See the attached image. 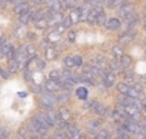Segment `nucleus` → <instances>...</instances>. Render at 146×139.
I'll return each instance as SVG.
<instances>
[{
  "label": "nucleus",
  "instance_id": "obj_62",
  "mask_svg": "<svg viewBox=\"0 0 146 139\" xmlns=\"http://www.w3.org/2000/svg\"><path fill=\"white\" fill-rule=\"evenodd\" d=\"M145 14H146V7H145Z\"/></svg>",
  "mask_w": 146,
  "mask_h": 139
},
{
  "label": "nucleus",
  "instance_id": "obj_41",
  "mask_svg": "<svg viewBox=\"0 0 146 139\" xmlns=\"http://www.w3.org/2000/svg\"><path fill=\"white\" fill-rule=\"evenodd\" d=\"M17 139H33V137H31V135H28L26 132L21 130V132L18 133V135H17Z\"/></svg>",
  "mask_w": 146,
  "mask_h": 139
},
{
  "label": "nucleus",
  "instance_id": "obj_40",
  "mask_svg": "<svg viewBox=\"0 0 146 139\" xmlns=\"http://www.w3.org/2000/svg\"><path fill=\"white\" fill-rule=\"evenodd\" d=\"M133 78H135L133 71H131V70H126V73H124V79H126L127 82H132V81H133Z\"/></svg>",
  "mask_w": 146,
  "mask_h": 139
},
{
  "label": "nucleus",
  "instance_id": "obj_29",
  "mask_svg": "<svg viewBox=\"0 0 146 139\" xmlns=\"http://www.w3.org/2000/svg\"><path fill=\"white\" fill-rule=\"evenodd\" d=\"M119 60H121V64H122V66H123V69H128L132 64V59H131V56H128V55H123Z\"/></svg>",
  "mask_w": 146,
  "mask_h": 139
},
{
  "label": "nucleus",
  "instance_id": "obj_21",
  "mask_svg": "<svg viewBox=\"0 0 146 139\" xmlns=\"http://www.w3.org/2000/svg\"><path fill=\"white\" fill-rule=\"evenodd\" d=\"M135 38V35L132 32H124V33H122L121 36H119V42L121 43H123V45H126V43H129V42H132V40Z\"/></svg>",
  "mask_w": 146,
  "mask_h": 139
},
{
  "label": "nucleus",
  "instance_id": "obj_60",
  "mask_svg": "<svg viewBox=\"0 0 146 139\" xmlns=\"http://www.w3.org/2000/svg\"><path fill=\"white\" fill-rule=\"evenodd\" d=\"M81 139H88L87 137H85V135H82V137H81Z\"/></svg>",
  "mask_w": 146,
  "mask_h": 139
},
{
  "label": "nucleus",
  "instance_id": "obj_1",
  "mask_svg": "<svg viewBox=\"0 0 146 139\" xmlns=\"http://www.w3.org/2000/svg\"><path fill=\"white\" fill-rule=\"evenodd\" d=\"M27 129H28V132L33 133L35 135H44V134H48L50 127H48L46 124H44L38 117L33 116L32 119L27 123Z\"/></svg>",
  "mask_w": 146,
  "mask_h": 139
},
{
  "label": "nucleus",
  "instance_id": "obj_49",
  "mask_svg": "<svg viewBox=\"0 0 146 139\" xmlns=\"http://www.w3.org/2000/svg\"><path fill=\"white\" fill-rule=\"evenodd\" d=\"M7 1L12 3V4L18 5V4H22V3H26V1H27V0H7Z\"/></svg>",
  "mask_w": 146,
  "mask_h": 139
},
{
  "label": "nucleus",
  "instance_id": "obj_28",
  "mask_svg": "<svg viewBox=\"0 0 146 139\" xmlns=\"http://www.w3.org/2000/svg\"><path fill=\"white\" fill-rule=\"evenodd\" d=\"M69 17H71V19H72V22H73V24L74 23H77V22H80L81 20V13H80V9H72L71 10V13H69Z\"/></svg>",
  "mask_w": 146,
  "mask_h": 139
},
{
  "label": "nucleus",
  "instance_id": "obj_63",
  "mask_svg": "<svg viewBox=\"0 0 146 139\" xmlns=\"http://www.w3.org/2000/svg\"><path fill=\"white\" fill-rule=\"evenodd\" d=\"M99 1H101V0H99Z\"/></svg>",
  "mask_w": 146,
  "mask_h": 139
},
{
  "label": "nucleus",
  "instance_id": "obj_23",
  "mask_svg": "<svg viewBox=\"0 0 146 139\" xmlns=\"http://www.w3.org/2000/svg\"><path fill=\"white\" fill-rule=\"evenodd\" d=\"M56 49L54 47V46H48L45 50V56L48 60H54V59L56 58Z\"/></svg>",
  "mask_w": 146,
  "mask_h": 139
},
{
  "label": "nucleus",
  "instance_id": "obj_48",
  "mask_svg": "<svg viewBox=\"0 0 146 139\" xmlns=\"http://www.w3.org/2000/svg\"><path fill=\"white\" fill-rule=\"evenodd\" d=\"M9 74H10V73H9V71H8V70H4V69H1V68H0V75H1L4 79L9 78Z\"/></svg>",
  "mask_w": 146,
  "mask_h": 139
},
{
  "label": "nucleus",
  "instance_id": "obj_10",
  "mask_svg": "<svg viewBox=\"0 0 146 139\" xmlns=\"http://www.w3.org/2000/svg\"><path fill=\"white\" fill-rule=\"evenodd\" d=\"M48 9L53 13H60L64 9V7L60 0H50L48 3Z\"/></svg>",
  "mask_w": 146,
  "mask_h": 139
},
{
  "label": "nucleus",
  "instance_id": "obj_38",
  "mask_svg": "<svg viewBox=\"0 0 146 139\" xmlns=\"http://www.w3.org/2000/svg\"><path fill=\"white\" fill-rule=\"evenodd\" d=\"M106 15H105V13H100L99 14V17H98V19H96V24H99V26H103V24H105V22H106Z\"/></svg>",
  "mask_w": 146,
  "mask_h": 139
},
{
  "label": "nucleus",
  "instance_id": "obj_11",
  "mask_svg": "<svg viewBox=\"0 0 146 139\" xmlns=\"http://www.w3.org/2000/svg\"><path fill=\"white\" fill-rule=\"evenodd\" d=\"M100 13H103V8L101 7H95V8H92L91 9V12H90V14H88V17H87V23H90V24H94V23H96V19H98V17H99V14Z\"/></svg>",
  "mask_w": 146,
  "mask_h": 139
},
{
  "label": "nucleus",
  "instance_id": "obj_25",
  "mask_svg": "<svg viewBox=\"0 0 146 139\" xmlns=\"http://www.w3.org/2000/svg\"><path fill=\"white\" fill-rule=\"evenodd\" d=\"M129 88H131V86H128L126 82H124V83H118L117 84V89H118V92L121 94H124V96H128Z\"/></svg>",
  "mask_w": 146,
  "mask_h": 139
},
{
  "label": "nucleus",
  "instance_id": "obj_14",
  "mask_svg": "<svg viewBox=\"0 0 146 139\" xmlns=\"http://www.w3.org/2000/svg\"><path fill=\"white\" fill-rule=\"evenodd\" d=\"M19 50L22 51L25 55H27L30 59L31 58H35V55H36V49H35V46L31 45V43H27V45L21 46Z\"/></svg>",
  "mask_w": 146,
  "mask_h": 139
},
{
  "label": "nucleus",
  "instance_id": "obj_15",
  "mask_svg": "<svg viewBox=\"0 0 146 139\" xmlns=\"http://www.w3.org/2000/svg\"><path fill=\"white\" fill-rule=\"evenodd\" d=\"M35 10H36V9H30V10H27L25 14L19 15V22L22 23V24H27V23L32 22L33 14H35Z\"/></svg>",
  "mask_w": 146,
  "mask_h": 139
},
{
  "label": "nucleus",
  "instance_id": "obj_35",
  "mask_svg": "<svg viewBox=\"0 0 146 139\" xmlns=\"http://www.w3.org/2000/svg\"><path fill=\"white\" fill-rule=\"evenodd\" d=\"M77 5V0H63V7L66 9H74V7Z\"/></svg>",
  "mask_w": 146,
  "mask_h": 139
},
{
  "label": "nucleus",
  "instance_id": "obj_45",
  "mask_svg": "<svg viewBox=\"0 0 146 139\" xmlns=\"http://www.w3.org/2000/svg\"><path fill=\"white\" fill-rule=\"evenodd\" d=\"M73 59H74V64H76V66H81V65L83 64V59H82V56L76 55V56H73Z\"/></svg>",
  "mask_w": 146,
  "mask_h": 139
},
{
  "label": "nucleus",
  "instance_id": "obj_44",
  "mask_svg": "<svg viewBox=\"0 0 146 139\" xmlns=\"http://www.w3.org/2000/svg\"><path fill=\"white\" fill-rule=\"evenodd\" d=\"M62 24H63L66 28H69V27H71V26L73 24V22H72L71 17H69V15H68V17H66V18H64V20H63V23H62Z\"/></svg>",
  "mask_w": 146,
  "mask_h": 139
},
{
  "label": "nucleus",
  "instance_id": "obj_46",
  "mask_svg": "<svg viewBox=\"0 0 146 139\" xmlns=\"http://www.w3.org/2000/svg\"><path fill=\"white\" fill-rule=\"evenodd\" d=\"M68 41H69V42H74V41H76V32L69 31V32H68Z\"/></svg>",
  "mask_w": 146,
  "mask_h": 139
},
{
  "label": "nucleus",
  "instance_id": "obj_30",
  "mask_svg": "<svg viewBox=\"0 0 146 139\" xmlns=\"http://www.w3.org/2000/svg\"><path fill=\"white\" fill-rule=\"evenodd\" d=\"M111 54H113V56L115 59H121L122 56L124 55L123 49H122L121 46H113V49H111Z\"/></svg>",
  "mask_w": 146,
  "mask_h": 139
},
{
  "label": "nucleus",
  "instance_id": "obj_26",
  "mask_svg": "<svg viewBox=\"0 0 146 139\" xmlns=\"http://www.w3.org/2000/svg\"><path fill=\"white\" fill-rule=\"evenodd\" d=\"M58 98V102H62V104H67V102L71 100V91H64L62 93H59V96L56 97Z\"/></svg>",
  "mask_w": 146,
  "mask_h": 139
},
{
  "label": "nucleus",
  "instance_id": "obj_51",
  "mask_svg": "<svg viewBox=\"0 0 146 139\" xmlns=\"http://www.w3.org/2000/svg\"><path fill=\"white\" fill-rule=\"evenodd\" d=\"M136 139H146V133L141 132V133H139V134H136Z\"/></svg>",
  "mask_w": 146,
  "mask_h": 139
},
{
  "label": "nucleus",
  "instance_id": "obj_47",
  "mask_svg": "<svg viewBox=\"0 0 146 139\" xmlns=\"http://www.w3.org/2000/svg\"><path fill=\"white\" fill-rule=\"evenodd\" d=\"M31 89H32L35 93H42V89H41V87L38 86V84H36V86H31Z\"/></svg>",
  "mask_w": 146,
  "mask_h": 139
},
{
  "label": "nucleus",
  "instance_id": "obj_24",
  "mask_svg": "<svg viewBox=\"0 0 146 139\" xmlns=\"http://www.w3.org/2000/svg\"><path fill=\"white\" fill-rule=\"evenodd\" d=\"M46 41L49 43H56L58 41H60V33H58L56 31H53V32L49 33V36L46 37Z\"/></svg>",
  "mask_w": 146,
  "mask_h": 139
},
{
  "label": "nucleus",
  "instance_id": "obj_4",
  "mask_svg": "<svg viewBox=\"0 0 146 139\" xmlns=\"http://www.w3.org/2000/svg\"><path fill=\"white\" fill-rule=\"evenodd\" d=\"M123 129L126 133H132V134H139V133L144 132L142 130V127L139 124L137 121H133V120H127L123 124Z\"/></svg>",
  "mask_w": 146,
  "mask_h": 139
},
{
  "label": "nucleus",
  "instance_id": "obj_33",
  "mask_svg": "<svg viewBox=\"0 0 146 139\" xmlns=\"http://www.w3.org/2000/svg\"><path fill=\"white\" fill-rule=\"evenodd\" d=\"M49 79H53V81H60L62 73L59 70H56V69H54V70H51L50 73H49Z\"/></svg>",
  "mask_w": 146,
  "mask_h": 139
},
{
  "label": "nucleus",
  "instance_id": "obj_27",
  "mask_svg": "<svg viewBox=\"0 0 146 139\" xmlns=\"http://www.w3.org/2000/svg\"><path fill=\"white\" fill-rule=\"evenodd\" d=\"M124 22L127 23V26H128V27H133L135 24H137V23H139V15H137V14L129 15V17L124 18Z\"/></svg>",
  "mask_w": 146,
  "mask_h": 139
},
{
  "label": "nucleus",
  "instance_id": "obj_32",
  "mask_svg": "<svg viewBox=\"0 0 146 139\" xmlns=\"http://www.w3.org/2000/svg\"><path fill=\"white\" fill-rule=\"evenodd\" d=\"M35 27L38 28V30H44V28H46L49 26L48 23V19L46 18H42V19H38V20H35Z\"/></svg>",
  "mask_w": 146,
  "mask_h": 139
},
{
  "label": "nucleus",
  "instance_id": "obj_9",
  "mask_svg": "<svg viewBox=\"0 0 146 139\" xmlns=\"http://www.w3.org/2000/svg\"><path fill=\"white\" fill-rule=\"evenodd\" d=\"M66 134H67V138L68 139H81V137H82L81 130L78 129L77 127H74V125H68Z\"/></svg>",
  "mask_w": 146,
  "mask_h": 139
},
{
  "label": "nucleus",
  "instance_id": "obj_57",
  "mask_svg": "<svg viewBox=\"0 0 146 139\" xmlns=\"http://www.w3.org/2000/svg\"><path fill=\"white\" fill-rule=\"evenodd\" d=\"M141 110H144V112L146 114V105H145V104H142V106H141Z\"/></svg>",
  "mask_w": 146,
  "mask_h": 139
},
{
  "label": "nucleus",
  "instance_id": "obj_39",
  "mask_svg": "<svg viewBox=\"0 0 146 139\" xmlns=\"http://www.w3.org/2000/svg\"><path fill=\"white\" fill-rule=\"evenodd\" d=\"M53 139H68V138H67V134L63 132V130L59 129L58 132H55V134H54Z\"/></svg>",
  "mask_w": 146,
  "mask_h": 139
},
{
  "label": "nucleus",
  "instance_id": "obj_43",
  "mask_svg": "<svg viewBox=\"0 0 146 139\" xmlns=\"http://www.w3.org/2000/svg\"><path fill=\"white\" fill-rule=\"evenodd\" d=\"M9 137V132L5 128H0V139H8Z\"/></svg>",
  "mask_w": 146,
  "mask_h": 139
},
{
  "label": "nucleus",
  "instance_id": "obj_52",
  "mask_svg": "<svg viewBox=\"0 0 146 139\" xmlns=\"http://www.w3.org/2000/svg\"><path fill=\"white\" fill-rule=\"evenodd\" d=\"M27 38L30 41H35L36 40V35L35 33H27Z\"/></svg>",
  "mask_w": 146,
  "mask_h": 139
},
{
  "label": "nucleus",
  "instance_id": "obj_5",
  "mask_svg": "<svg viewBox=\"0 0 146 139\" xmlns=\"http://www.w3.org/2000/svg\"><path fill=\"white\" fill-rule=\"evenodd\" d=\"M48 23H49V26L50 27H55V26H59V24H62L63 23V20H64V17H63V14H62V12L60 13H53V12H50V14L48 15Z\"/></svg>",
  "mask_w": 146,
  "mask_h": 139
},
{
  "label": "nucleus",
  "instance_id": "obj_56",
  "mask_svg": "<svg viewBox=\"0 0 146 139\" xmlns=\"http://www.w3.org/2000/svg\"><path fill=\"white\" fill-rule=\"evenodd\" d=\"M141 127H142V130H144V132L146 133V120H144V123H142Z\"/></svg>",
  "mask_w": 146,
  "mask_h": 139
},
{
  "label": "nucleus",
  "instance_id": "obj_61",
  "mask_svg": "<svg viewBox=\"0 0 146 139\" xmlns=\"http://www.w3.org/2000/svg\"><path fill=\"white\" fill-rule=\"evenodd\" d=\"M126 1H127V0H123V4H126Z\"/></svg>",
  "mask_w": 146,
  "mask_h": 139
},
{
  "label": "nucleus",
  "instance_id": "obj_16",
  "mask_svg": "<svg viewBox=\"0 0 146 139\" xmlns=\"http://www.w3.org/2000/svg\"><path fill=\"white\" fill-rule=\"evenodd\" d=\"M91 111L94 112V114H96L98 116H104V115L108 114V109H106L105 105L100 104V102H96L95 106H94V109L91 110Z\"/></svg>",
  "mask_w": 146,
  "mask_h": 139
},
{
  "label": "nucleus",
  "instance_id": "obj_64",
  "mask_svg": "<svg viewBox=\"0 0 146 139\" xmlns=\"http://www.w3.org/2000/svg\"><path fill=\"white\" fill-rule=\"evenodd\" d=\"M15 139H17V138H15Z\"/></svg>",
  "mask_w": 146,
  "mask_h": 139
},
{
  "label": "nucleus",
  "instance_id": "obj_59",
  "mask_svg": "<svg viewBox=\"0 0 146 139\" xmlns=\"http://www.w3.org/2000/svg\"><path fill=\"white\" fill-rule=\"evenodd\" d=\"M83 1H85V3H90V4H91V3H92V0H83Z\"/></svg>",
  "mask_w": 146,
  "mask_h": 139
},
{
  "label": "nucleus",
  "instance_id": "obj_18",
  "mask_svg": "<svg viewBox=\"0 0 146 139\" xmlns=\"http://www.w3.org/2000/svg\"><path fill=\"white\" fill-rule=\"evenodd\" d=\"M58 115L59 119L64 123H69V119H71V114H69V110L67 107H60L58 110Z\"/></svg>",
  "mask_w": 146,
  "mask_h": 139
},
{
  "label": "nucleus",
  "instance_id": "obj_53",
  "mask_svg": "<svg viewBox=\"0 0 146 139\" xmlns=\"http://www.w3.org/2000/svg\"><path fill=\"white\" fill-rule=\"evenodd\" d=\"M117 139H129V137L126 134V133H122V134H118Z\"/></svg>",
  "mask_w": 146,
  "mask_h": 139
},
{
  "label": "nucleus",
  "instance_id": "obj_22",
  "mask_svg": "<svg viewBox=\"0 0 146 139\" xmlns=\"http://www.w3.org/2000/svg\"><path fill=\"white\" fill-rule=\"evenodd\" d=\"M35 116H36V117H38V119H40L41 121L44 123V124L48 125V127L53 128V123H51V120H50V117H49L48 112H38V114H36V115H35Z\"/></svg>",
  "mask_w": 146,
  "mask_h": 139
},
{
  "label": "nucleus",
  "instance_id": "obj_58",
  "mask_svg": "<svg viewBox=\"0 0 146 139\" xmlns=\"http://www.w3.org/2000/svg\"><path fill=\"white\" fill-rule=\"evenodd\" d=\"M144 28H145V31H146V14H145V17H144Z\"/></svg>",
  "mask_w": 146,
  "mask_h": 139
},
{
  "label": "nucleus",
  "instance_id": "obj_55",
  "mask_svg": "<svg viewBox=\"0 0 146 139\" xmlns=\"http://www.w3.org/2000/svg\"><path fill=\"white\" fill-rule=\"evenodd\" d=\"M40 139H53V138L48 137V134H44V135H40Z\"/></svg>",
  "mask_w": 146,
  "mask_h": 139
},
{
  "label": "nucleus",
  "instance_id": "obj_34",
  "mask_svg": "<svg viewBox=\"0 0 146 139\" xmlns=\"http://www.w3.org/2000/svg\"><path fill=\"white\" fill-rule=\"evenodd\" d=\"M63 63H64V65H66V68H68V69H71V68H73V66H76L73 56H67V58H64Z\"/></svg>",
  "mask_w": 146,
  "mask_h": 139
},
{
  "label": "nucleus",
  "instance_id": "obj_17",
  "mask_svg": "<svg viewBox=\"0 0 146 139\" xmlns=\"http://www.w3.org/2000/svg\"><path fill=\"white\" fill-rule=\"evenodd\" d=\"M30 9H31L30 4L26 1V3H22V4L15 5V7H14V13L17 15H22V14H25V13L27 12V10H30Z\"/></svg>",
  "mask_w": 146,
  "mask_h": 139
},
{
  "label": "nucleus",
  "instance_id": "obj_13",
  "mask_svg": "<svg viewBox=\"0 0 146 139\" xmlns=\"http://www.w3.org/2000/svg\"><path fill=\"white\" fill-rule=\"evenodd\" d=\"M104 26H105L106 30H109V31H115L121 27V20H119L118 18H108Z\"/></svg>",
  "mask_w": 146,
  "mask_h": 139
},
{
  "label": "nucleus",
  "instance_id": "obj_8",
  "mask_svg": "<svg viewBox=\"0 0 146 139\" xmlns=\"http://www.w3.org/2000/svg\"><path fill=\"white\" fill-rule=\"evenodd\" d=\"M0 54H1L4 58H8V59L10 60V59L14 58L15 50H14V47H13L12 43H10V42H7L1 49H0Z\"/></svg>",
  "mask_w": 146,
  "mask_h": 139
},
{
  "label": "nucleus",
  "instance_id": "obj_3",
  "mask_svg": "<svg viewBox=\"0 0 146 139\" xmlns=\"http://www.w3.org/2000/svg\"><path fill=\"white\" fill-rule=\"evenodd\" d=\"M101 124H103V120L101 119H92L88 120L87 124H86V130H87V134L90 135H96L100 132Z\"/></svg>",
  "mask_w": 146,
  "mask_h": 139
},
{
  "label": "nucleus",
  "instance_id": "obj_37",
  "mask_svg": "<svg viewBox=\"0 0 146 139\" xmlns=\"http://www.w3.org/2000/svg\"><path fill=\"white\" fill-rule=\"evenodd\" d=\"M32 61L36 64V66H37L38 70H42V69L45 68V63H44L40 58H32Z\"/></svg>",
  "mask_w": 146,
  "mask_h": 139
},
{
  "label": "nucleus",
  "instance_id": "obj_12",
  "mask_svg": "<svg viewBox=\"0 0 146 139\" xmlns=\"http://www.w3.org/2000/svg\"><path fill=\"white\" fill-rule=\"evenodd\" d=\"M103 82L105 84V87H108V88L114 86V83H115V74L111 73L110 70H106L103 75Z\"/></svg>",
  "mask_w": 146,
  "mask_h": 139
},
{
  "label": "nucleus",
  "instance_id": "obj_20",
  "mask_svg": "<svg viewBox=\"0 0 146 139\" xmlns=\"http://www.w3.org/2000/svg\"><path fill=\"white\" fill-rule=\"evenodd\" d=\"M122 69H123V66H122L121 64V60H111L110 63H109V70L111 71V73H118V71H121Z\"/></svg>",
  "mask_w": 146,
  "mask_h": 139
},
{
  "label": "nucleus",
  "instance_id": "obj_42",
  "mask_svg": "<svg viewBox=\"0 0 146 139\" xmlns=\"http://www.w3.org/2000/svg\"><path fill=\"white\" fill-rule=\"evenodd\" d=\"M95 104H96L95 100H90V101H86V102H85V109H87V110H92V109H94V106H95Z\"/></svg>",
  "mask_w": 146,
  "mask_h": 139
},
{
  "label": "nucleus",
  "instance_id": "obj_2",
  "mask_svg": "<svg viewBox=\"0 0 146 139\" xmlns=\"http://www.w3.org/2000/svg\"><path fill=\"white\" fill-rule=\"evenodd\" d=\"M40 105L44 107L45 110H53L54 105L56 104L58 98L54 96L53 93H49V92H45V93H41L40 96Z\"/></svg>",
  "mask_w": 146,
  "mask_h": 139
},
{
  "label": "nucleus",
  "instance_id": "obj_19",
  "mask_svg": "<svg viewBox=\"0 0 146 139\" xmlns=\"http://www.w3.org/2000/svg\"><path fill=\"white\" fill-rule=\"evenodd\" d=\"M21 69L19 66V63H18L15 59H10L9 61H8V71H9L10 74H14L17 73L18 70Z\"/></svg>",
  "mask_w": 146,
  "mask_h": 139
},
{
  "label": "nucleus",
  "instance_id": "obj_54",
  "mask_svg": "<svg viewBox=\"0 0 146 139\" xmlns=\"http://www.w3.org/2000/svg\"><path fill=\"white\" fill-rule=\"evenodd\" d=\"M33 3H35L36 5H42L46 3V0H33Z\"/></svg>",
  "mask_w": 146,
  "mask_h": 139
},
{
  "label": "nucleus",
  "instance_id": "obj_7",
  "mask_svg": "<svg viewBox=\"0 0 146 139\" xmlns=\"http://www.w3.org/2000/svg\"><path fill=\"white\" fill-rule=\"evenodd\" d=\"M118 14L122 18H127L129 15L135 14V5L133 4H123L118 9Z\"/></svg>",
  "mask_w": 146,
  "mask_h": 139
},
{
  "label": "nucleus",
  "instance_id": "obj_31",
  "mask_svg": "<svg viewBox=\"0 0 146 139\" xmlns=\"http://www.w3.org/2000/svg\"><path fill=\"white\" fill-rule=\"evenodd\" d=\"M76 93H77V97L80 100H87V89L85 87H80V88L76 89Z\"/></svg>",
  "mask_w": 146,
  "mask_h": 139
},
{
  "label": "nucleus",
  "instance_id": "obj_50",
  "mask_svg": "<svg viewBox=\"0 0 146 139\" xmlns=\"http://www.w3.org/2000/svg\"><path fill=\"white\" fill-rule=\"evenodd\" d=\"M7 42H8V40L5 38V36H1V38H0V49H1Z\"/></svg>",
  "mask_w": 146,
  "mask_h": 139
},
{
  "label": "nucleus",
  "instance_id": "obj_36",
  "mask_svg": "<svg viewBox=\"0 0 146 139\" xmlns=\"http://www.w3.org/2000/svg\"><path fill=\"white\" fill-rule=\"evenodd\" d=\"M95 139H109V132L106 129H101L100 132L95 135Z\"/></svg>",
  "mask_w": 146,
  "mask_h": 139
},
{
  "label": "nucleus",
  "instance_id": "obj_6",
  "mask_svg": "<svg viewBox=\"0 0 146 139\" xmlns=\"http://www.w3.org/2000/svg\"><path fill=\"white\" fill-rule=\"evenodd\" d=\"M62 89V84L60 81H53V79H49L44 83V91L49 92V93H54V92Z\"/></svg>",
  "mask_w": 146,
  "mask_h": 139
}]
</instances>
